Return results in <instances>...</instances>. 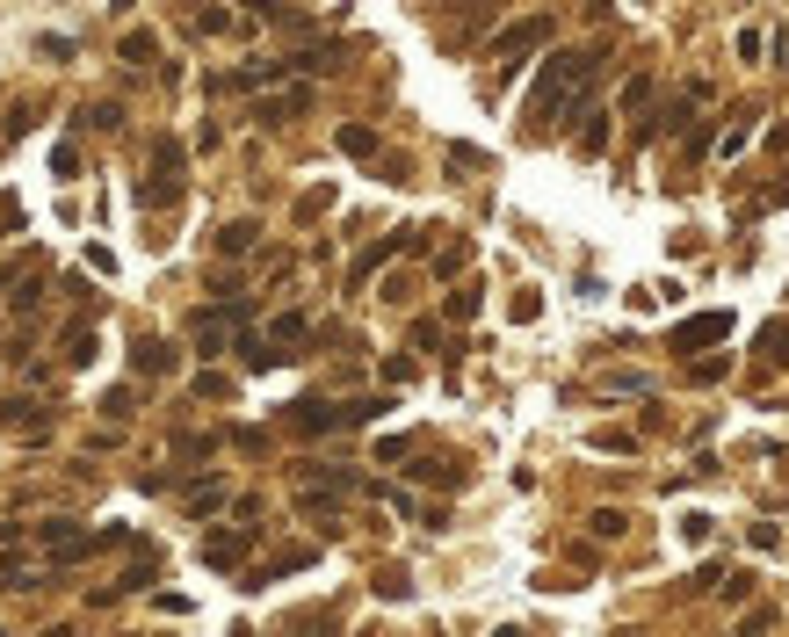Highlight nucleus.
<instances>
[{
  "label": "nucleus",
  "instance_id": "nucleus-1",
  "mask_svg": "<svg viewBox=\"0 0 789 637\" xmlns=\"http://www.w3.org/2000/svg\"><path fill=\"white\" fill-rule=\"evenodd\" d=\"M587 73H594V66H587V51H565L558 66L536 80V95H529V124H551V116H565V102L587 87Z\"/></svg>",
  "mask_w": 789,
  "mask_h": 637
},
{
  "label": "nucleus",
  "instance_id": "nucleus-2",
  "mask_svg": "<svg viewBox=\"0 0 789 637\" xmlns=\"http://www.w3.org/2000/svg\"><path fill=\"white\" fill-rule=\"evenodd\" d=\"M717 333H732V319H724V312H717V319H688V326L674 333V348H703V341H717Z\"/></svg>",
  "mask_w": 789,
  "mask_h": 637
},
{
  "label": "nucleus",
  "instance_id": "nucleus-3",
  "mask_svg": "<svg viewBox=\"0 0 789 637\" xmlns=\"http://www.w3.org/2000/svg\"><path fill=\"white\" fill-rule=\"evenodd\" d=\"M500 637H522V630H500Z\"/></svg>",
  "mask_w": 789,
  "mask_h": 637
}]
</instances>
